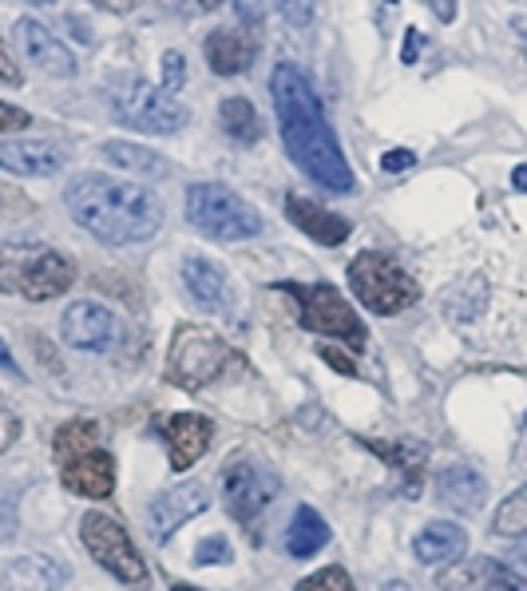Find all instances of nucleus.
<instances>
[{
	"mask_svg": "<svg viewBox=\"0 0 527 591\" xmlns=\"http://www.w3.org/2000/svg\"><path fill=\"white\" fill-rule=\"evenodd\" d=\"M12 532H16V512H12L9 500H0V544L12 540Z\"/></svg>",
	"mask_w": 527,
	"mask_h": 591,
	"instance_id": "41",
	"label": "nucleus"
},
{
	"mask_svg": "<svg viewBox=\"0 0 527 591\" xmlns=\"http://www.w3.org/2000/svg\"><path fill=\"white\" fill-rule=\"evenodd\" d=\"M516 564L524 568V576H527V548H519V552H516Z\"/></svg>",
	"mask_w": 527,
	"mask_h": 591,
	"instance_id": "47",
	"label": "nucleus"
},
{
	"mask_svg": "<svg viewBox=\"0 0 527 591\" xmlns=\"http://www.w3.org/2000/svg\"><path fill=\"white\" fill-rule=\"evenodd\" d=\"M187 222L210 243H242L262 234V215L222 183L187 187Z\"/></svg>",
	"mask_w": 527,
	"mask_h": 591,
	"instance_id": "5",
	"label": "nucleus"
},
{
	"mask_svg": "<svg viewBox=\"0 0 527 591\" xmlns=\"http://www.w3.org/2000/svg\"><path fill=\"white\" fill-rule=\"evenodd\" d=\"M440 591H527V576L492 556H472L464 564H448L436 576Z\"/></svg>",
	"mask_w": 527,
	"mask_h": 591,
	"instance_id": "13",
	"label": "nucleus"
},
{
	"mask_svg": "<svg viewBox=\"0 0 527 591\" xmlns=\"http://www.w3.org/2000/svg\"><path fill=\"white\" fill-rule=\"evenodd\" d=\"M524 52H527V36H524Z\"/></svg>",
	"mask_w": 527,
	"mask_h": 591,
	"instance_id": "51",
	"label": "nucleus"
},
{
	"mask_svg": "<svg viewBox=\"0 0 527 591\" xmlns=\"http://www.w3.org/2000/svg\"><path fill=\"white\" fill-rule=\"evenodd\" d=\"M88 449H100V425L95 421H68V425H60L56 441H52V452H56L60 464H68L72 457H80Z\"/></svg>",
	"mask_w": 527,
	"mask_h": 591,
	"instance_id": "29",
	"label": "nucleus"
},
{
	"mask_svg": "<svg viewBox=\"0 0 527 591\" xmlns=\"http://www.w3.org/2000/svg\"><path fill=\"white\" fill-rule=\"evenodd\" d=\"M183 286L203 310L218 313V318H234V310H239V294L230 286L227 270L218 267V262H210L207 255L183 258Z\"/></svg>",
	"mask_w": 527,
	"mask_h": 591,
	"instance_id": "14",
	"label": "nucleus"
},
{
	"mask_svg": "<svg viewBox=\"0 0 527 591\" xmlns=\"http://www.w3.org/2000/svg\"><path fill=\"white\" fill-rule=\"evenodd\" d=\"M234 560V552H230V544H227V536L222 532H215V536H207V540H198L195 544V564L198 568H222V564H230Z\"/></svg>",
	"mask_w": 527,
	"mask_h": 591,
	"instance_id": "32",
	"label": "nucleus"
},
{
	"mask_svg": "<svg viewBox=\"0 0 527 591\" xmlns=\"http://www.w3.org/2000/svg\"><path fill=\"white\" fill-rule=\"evenodd\" d=\"M492 532L504 536V540H519V536H527V485L516 488V492L496 509Z\"/></svg>",
	"mask_w": 527,
	"mask_h": 591,
	"instance_id": "30",
	"label": "nucleus"
},
{
	"mask_svg": "<svg viewBox=\"0 0 527 591\" xmlns=\"http://www.w3.org/2000/svg\"><path fill=\"white\" fill-rule=\"evenodd\" d=\"M60 334L72 349H83V354H107V349L119 346L124 337V322L115 318V310H107L104 301H72L64 318H60Z\"/></svg>",
	"mask_w": 527,
	"mask_h": 591,
	"instance_id": "12",
	"label": "nucleus"
},
{
	"mask_svg": "<svg viewBox=\"0 0 527 591\" xmlns=\"http://www.w3.org/2000/svg\"><path fill=\"white\" fill-rule=\"evenodd\" d=\"M325 544H330V524L321 521L318 509L298 504V509H294V521H290L286 528V552L294 560H310L318 556Z\"/></svg>",
	"mask_w": 527,
	"mask_h": 591,
	"instance_id": "25",
	"label": "nucleus"
},
{
	"mask_svg": "<svg viewBox=\"0 0 527 591\" xmlns=\"http://www.w3.org/2000/svg\"><path fill=\"white\" fill-rule=\"evenodd\" d=\"M68 571L48 556H16L0 571V591H56Z\"/></svg>",
	"mask_w": 527,
	"mask_h": 591,
	"instance_id": "22",
	"label": "nucleus"
},
{
	"mask_svg": "<svg viewBox=\"0 0 527 591\" xmlns=\"http://www.w3.org/2000/svg\"><path fill=\"white\" fill-rule=\"evenodd\" d=\"M416 48H421V33L409 28V33H404V52H401L404 64H413V60H416Z\"/></svg>",
	"mask_w": 527,
	"mask_h": 591,
	"instance_id": "42",
	"label": "nucleus"
},
{
	"mask_svg": "<svg viewBox=\"0 0 527 591\" xmlns=\"http://www.w3.org/2000/svg\"><path fill=\"white\" fill-rule=\"evenodd\" d=\"M107 104H112L115 119L139 136H175L191 119V112L171 92L155 88L139 72H115L107 83Z\"/></svg>",
	"mask_w": 527,
	"mask_h": 591,
	"instance_id": "3",
	"label": "nucleus"
},
{
	"mask_svg": "<svg viewBox=\"0 0 527 591\" xmlns=\"http://www.w3.org/2000/svg\"><path fill=\"white\" fill-rule=\"evenodd\" d=\"M266 9H270V0H234V12H239L242 28H254V24H262L266 21Z\"/></svg>",
	"mask_w": 527,
	"mask_h": 591,
	"instance_id": "35",
	"label": "nucleus"
},
{
	"mask_svg": "<svg viewBox=\"0 0 527 591\" xmlns=\"http://www.w3.org/2000/svg\"><path fill=\"white\" fill-rule=\"evenodd\" d=\"M321 361H330L333 370L345 373V377H357V365L349 358H345L342 349H333V346H321Z\"/></svg>",
	"mask_w": 527,
	"mask_h": 591,
	"instance_id": "40",
	"label": "nucleus"
},
{
	"mask_svg": "<svg viewBox=\"0 0 527 591\" xmlns=\"http://www.w3.org/2000/svg\"><path fill=\"white\" fill-rule=\"evenodd\" d=\"M218 119H222V131H227L230 140H239V143H258V140H262L258 112H254V104L246 100V95H230V100H222Z\"/></svg>",
	"mask_w": 527,
	"mask_h": 591,
	"instance_id": "27",
	"label": "nucleus"
},
{
	"mask_svg": "<svg viewBox=\"0 0 527 591\" xmlns=\"http://www.w3.org/2000/svg\"><path fill=\"white\" fill-rule=\"evenodd\" d=\"M365 445L377 452V457H385L393 468L409 473V492H416V485H421V473H424V457H428V449H424L421 441H409V437H401V441H365Z\"/></svg>",
	"mask_w": 527,
	"mask_h": 591,
	"instance_id": "28",
	"label": "nucleus"
},
{
	"mask_svg": "<svg viewBox=\"0 0 527 591\" xmlns=\"http://www.w3.org/2000/svg\"><path fill=\"white\" fill-rule=\"evenodd\" d=\"M349 286H354L357 301L365 310L381 313V318H393V313L409 310L421 291H416V279H409V270L397 262V258L381 255V250H361V255L349 262Z\"/></svg>",
	"mask_w": 527,
	"mask_h": 591,
	"instance_id": "6",
	"label": "nucleus"
},
{
	"mask_svg": "<svg viewBox=\"0 0 527 591\" xmlns=\"http://www.w3.org/2000/svg\"><path fill=\"white\" fill-rule=\"evenodd\" d=\"M524 429H527V417H524Z\"/></svg>",
	"mask_w": 527,
	"mask_h": 591,
	"instance_id": "52",
	"label": "nucleus"
},
{
	"mask_svg": "<svg viewBox=\"0 0 527 591\" xmlns=\"http://www.w3.org/2000/svg\"><path fill=\"white\" fill-rule=\"evenodd\" d=\"M28 4H52V0H28Z\"/></svg>",
	"mask_w": 527,
	"mask_h": 591,
	"instance_id": "50",
	"label": "nucleus"
},
{
	"mask_svg": "<svg viewBox=\"0 0 527 591\" xmlns=\"http://www.w3.org/2000/svg\"><path fill=\"white\" fill-rule=\"evenodd\" d=\"M0 370H9L12 377H21V365H16V358L9 354V346H4V342H0Z\"/></svg>",
	"mask_w": 527,
	"mask_h": 591,
	"instance_id": "44",
	"label": "nucleus"
},
{
	"mask_svg": "<svg viewBox=\"0 0 527 591\" xmlns=\"http://www.w3.org/2000/svg\"><path fill=\"white\" fill-rule=\"evenodd\" d=\"M187 83V56L179 52V48H167L163 52V92H179Z\"/></svg>",
	"mask_w": 527,
	"mask_h": 591,
	"instance_id": "33",
	"label": "nucleus"
},
{
	"mask_svg": "<svg viewBox=\"0 0 527 591\" xmlns=\"http://www.w3.org/2000/svg\"><path fill=\"white\" fill-rule=\"evenodd\" d=\"M72 222L104 246H139L155 239L163 227L159 195L143 183H127L104 171L72 175L64 187Z\"/></svg>",
	"mask_w": 527,
	"mask_h": 591,
	"instance_id": "2",
	"label": "nucleus"
},
{
	"mask_svg": "<svg viewBox=\"0 0 527 591\" xmlns=\"http://www.w3.org/2000/svg\"><path fill=\"white\" fill-rule=\"evenodd\" d=\"M436 500L457 516H476L484 509V500H488V485L468 464H448V468L436 473Z\"/></svg>",
	"mask_w": 527,
	"mask_h": 591,
	"instance_id": "18",
	"label": "nucleus"
},
{
	"mask_svg": "<svg viewBox=\"0 0 527 591\" xmlns=\"http://www.w3.org/2000/svg\"><path fill=\"white\" fill-rule=\"evenodd\" d=\"M278 476L266 468L262 461H250V457H234V461L222 468V500H227V512L239 524L254 528L262 521L270 504L278 500Z\"/></svg>",
	"mask_w": 527,
	"mask_h": 591,
	"instance_id": "10",
	"label": "nucleus"
},
{
	"mask_svg": "<svg viewBox=\"0 0 527 591\" xmlns=\"http://www.w3.org/2000/svg\"><path fill=\"white\" fill-rule=\"evenodd\" d=\"M0 83L4 88H21L24 83V72H21V64L9 56V48H4V40H0Z\"/></svg>",
	"mask_w": 527,
	"mask_h": 591,
	"instance_id": "38",
	"label": "nucleus"
},
{
	"mask_svg": "<svg viewBox=\"0 0 527 591\" xmlns=\"http://www.w3.org/2000/svg\"><path fill=\"white\" fill-rule=\"evenodd\" d=\"M230 365H242V354L210 325H179L167 354V382L179 389H203L218 382Z\"/></svg>",
	"mask_w": 527,
	"mask_h": 591,
	"instance_id": "4",
	"label": "nucleus"
},
{
	"mask_svg": "<svg viewBox=\"0 0 527 591\" xmlns=\"http://www.w3.org/2000/svg\"><path fill=\"white\" fill-rule=\"evenodd\" d=\"M33 124V116L24 112V107H12L0 100V136H9V131H24Z\"/></svg>",
	"mask_w": 527,
	"mask_h": 591,
	"instance_id": "36",
	"label": "nucleus"
},
{
	"mask_svg": "<svg viewBox=\"0 0 527 591\" xmlns=\"http://www.w3.org/2000/svg\"><path fill=\"white\" fill-rule=\"evenodd\" d=\"M512 187H516V191H527V163H519L516 171H512Z\"/></svg>",
	"mask_w": 527,
	"mask_h": 591,
	"instance_id": "45",
	"label": "nucleus"
},
{
	"mask_svg": "<svg viewBox=\"0 0 527 591\" xmlns=\"http://www.w3.org/2000/svg\"><path fill=\"white\" fill-rule=\"evenodd\" d=\"M21 437V417H16V409L9 406V397L0 394V452H9Z\"/></svg>",
	"mask_w": 527,
	"mask_h": 591,
	"instance_id": "34",
	"label": "nucleus"
},
{
	"mask_svg": "<svg viewBox=\"0 0 527 591\" xmlns=\"http://www.w3.org/2000/svg\"><path fill=\"white\" fill-rule=\"evenodd\" d=\"M488 298H492L488 279H484V274H472V279L452 282L445 291V298H440V306H445L448 322L464 325V322H476V318L488 310Z\"/></svg>",
	"mask_w": 527,
	"mask_h": 591,
	"instance_id": "24",
	"label": "nucleus"
},
{
	"mask_svg": "<svg viewBox=\"0 0 527 591\" xmlns=\"http://www.w3.org/2000/svg\"><path fill=\"white\" fill-rule=\"evenodd\" d=\"M381 167H385L389 175H397V171H413V167H416V151H409V147L385 151V155H381Z\"/></svg>",
	"mask_w": 527,
	"mask_h": 591,
	"instance_id": "37",
	"label": "nucleus"
},
{
	"mask_svg": "<svg viewBox=\"0 0 527 591\" xmlns=\"http://www.w3.org/2000/svg\"><path fill=\"white\" fill-rule=\"evenodd\" d=\"M286 291L301 298V325H306V330L337 337V342H345L354 354L365 349V342H369L365 322H361L354 306L337 294V286H330V282H313V286H286Z\"/></svg>",
	"mask_w": 527,
	"mask_h": 591,
	"instance_id": "9",
	"label": "nucleus"
},
{
	"mask_svg": "<svg viewBox=\"0 0 527 591\" xmlns=\"http://www.w3.org/2000/svg\"><path fill=\"white\" fill-rule=\"evenodd\" d=\"M294 591H357V588L354 580H349V571L333 564V568H321L313 571V576H306Z\"/></svg>",
	"mask_w": 527,
	"mask_h": 591,
	"instance_id": "31",
	"label": "nucleus"
},
{
	"mask_svg": "<svg viewBox=\"0 0 527 591\" xmlns=\"http://www.w3.org/2000/svg\"><path fill=\"white\" fill-rule=\"evenodd\" d=\"M80 540L83 548H88V556H92L107 576H115L119 583H127V588H136V591L151 588L147 564L139 560L131 536H127V528L115 521V516H107V512H83Z\"/></svg>",
	"mask_w": 527,
	"mask_h": 591,
	"instance_id": "8",
	"label": "nucleus"
},
{
	"mask_svg": "<svg viewBox=\"0 0 527 591\" xmlns=\"http://www.w3.org/2000/svg\"><path fill=\"white\" fill-rule=\"evenodd\" d=\"M104 159L112 163V167H119V171H131V175H143V179H167V175H175V163L163 159V155H155V151L139 147V143H104Z\"/></svg>",
	"mask_w": 527,
	"mask_h": 591,
	"instance_id": "26",
	"label": "nucleus"
},
{
	"mask_svg": "<svg viewBox=\"0 0 527 591\" xmlns=\"http://www.w3.org/2000/svg\"><path fill=\"white\" fill-rule=\"evenodd\" d=\"M210 509V488L203 480H179V485L155 492L147 504V532L155 544H167L183 524Z\"/></svg>",
	"mask_w": 527,
	"mask_h": 591,
	"instance_id": "11",
	"label": "nucleus"
},
{
	"mask_svg": "<svg viewBox=\"0 0 527 591\" xmlns=\"http://www.w3.org/2000/svg\"><path fill=\"white\" fill-rule=\"evenodd\" d=\"M60 480H64L68 492L83 500H107L115 492V457L104 445L80 452L68 464H60Z\"/></svg>",
	"mask_w": 527,
	"mask_h": 591,
	"instance_id": "16",
	"label": "nucleus"
},
{
	"mask_svg": "<svg viewBox=\"0 0 527 591\" xmlns=\"http://www.w3.org/2000/svg\"><path fill=\"white\" fill-rule=\"evenodd\" d=\"M270 100H274L278 131H282L294 167L330 195H354L357 175L337 143V131L321 112V100L313 83L306 80V72L294 64H278L270 72Z\"/></svg>",
	"mask_w": 527,
	"mask_h": 591,
	"instance_id": "1",
	"label": "nucleus"
},
{
	"mask_svg": "<svg viewBox=\"0 0 527 591\" xmlns=\"http://www.w3.org/2000/svg\"><path fill=\"white\" fill-rule=\"evenodd\" d=\"M12 36H16V48H21V56L33 60L36 68L44 72V76H76V56L68 52V44H64V40H56V36H52V28H44V24L36 21V16H21V21H16V28H12Z\"/></svg>",
	"mask_w": 527,
	"mask_h": 591,
	"instance_id": "15",
	"label": "nucleus"
},
{
	"mask_svg": "<svg viewBox=\"0 0 527 591\" xmlns=\"http://www.w3.org/2000/svg\"><path fill=\"white\" fill-rule=\"evenodd\" d=\"M381 591H413V583H404V580H389Z\"/></svg>",
	"mask_w": 527,
	"mask_h": 591,
	"instance_id": "46",
	"label": "nucleus"
},
{
	"mask_svg": "<svg viewBox=\"0 0 527 591\" xmlns=\"http://www.w3.org/2000/svg\"><path fill=\"white\" fill-rule=\"evenodd\" d=\"M210 437H215V425L203 413H175V417L163 421V441H167V452H171L175 473L191 468L210 449Z\"/></svg>",
	"mask_w": 527,
	"mask_h": 591,
	"instance_id": "17",
	"label": "nucleus"
},
{
	"mask_svg": "<svg viewBox=\"0 0 527 591\" xmlns=\"http://www.w3.org/2000/svg\"><path fill=\"white\" fill-rule=\"evenodd\" d=\"M203 52H207L210 72H218V76H239V72L250 68L254 56H258V40H254L246 28H218V33L207 36Z\"/></svg>",
	"mask_w": 527,
	"mask_h": 591,
	"instance_id": "20",
	"label": "nucleus"
},
{
	"mask_svg": "<svg viewBox=\"0 0 527 591\" xmlns=\"http://www.w3.org/2000/svg\"><path fill=\"white\" fill-rule=\"evenodd\" d=\"M92 4H100V9H107V12H131L139 0H92Z\"/></svg>",
	"mask_w": 527,
	"mask_h": 591,
	"instance_id": "43",
	"label": "nucleus"
},
{
	"mask_svg": "<svg viewBox=\"0 0 527 591\" xmlns=\"http://www.w3.org/2000/svg\"><path fill=\"white\" fill-rule=\"evenodd\" d=\"M278 12H282L290 24H306L310 21V0H278Z\"/></svg>",
	"mask_w": 527,
	"mask_h": 591,
	"instance_id": "39",
	"label": "nucleus"
},
{
	"mask_svg": "<svg viewBox=\"0 0 527 591\" xmlns=\"http://www.w3.org/2000/svg\"><path fill=\"white\" fill-rule=\"evenodd\" d=\"M468 552V532L452 521H433L424 524L413 540V556L421 564H452Z\"/></svg>",
	"mask_w": 527,
	"mask_h": 591,
	"instance_id": "23",
	"label": "nucleus"
},
{
	"mask_svg": "<svg viewBox=\"0 0 527 591\" xmlns=\"http://www.w3.org/2000/svg\"><path fill=\"white\" fill-rule=\"evenodd\" d=\"M76 267L60 250H4L0 246V291H16L28 301H48L72 291Z\"/></svg>",
	"mask_w": 527,
	"mask_h": 591,
	"instance_id": "7",
	"label": "nucleus"
},
{
	"mask_svg": "<svg viewBox=\"0 0 527 591\" xmlns=\"http://www.w3.org/2000/svg\"><path fill=\"white\" fill-rule=\"evenodd\" d=\"M198 4H203V9H218V4H222V0H198Z\"/></svg>",
	"mask_w": 527,
	"mask_h": 591,
	"instance_id": "49",
	"label": "nucleus"
},
{
	"mask_svg": "<svg viewBox=\"0 0 527 591\" xmlns=\"http://www.w3.org/2000/svg\"><path fill=\"white\" fill-rule=\"evenodd\" d=\"M60 163H64V155L44 140H0V171L48 179L60 171Z\"/></svg>",
	"mask_w": 527,
	"mask_h": 591,
	"instance_id": "19",
	"label": "nucleus"
},
{
	"mask_svg": "<svg viewBox=\"0 0 527 591\" xmlns=\"http://www.w3.org/2000/svg\"><path fill=\"white\" fill-rule=\"evenodd\" d=\"M389 4H397V0H389Z\"/></svg>",
	"mask_w": 527,
	"mask_h": 591,
	"instance_id": "53",
	"label": "nucleus"
},
{
	"mask_svg": "<svg viewBox=\"0 0 527 591\" xmlns=\"http://www.w3.org/2000/svg\"><path fill=\"white\" fill-rule=\"evenodd\" d=\"M171 591H203V588H191V583H175Z\"/></svg>",
	"mask_w": 527,
	"mask_h": 591,
	"instance_id": "48",
	"label": "nucleus"
},
{
	"mask_svg": "<svg viewBox=\"0 0 527 591\" xmlns=\"http://www.w3.org/2000/svg\"><path fill=\"white\" fill-rule=\"evenodd\" d=\"M286 215L290 222L306 231L318 246H342L349 239V222L342 215H333V210L318 207L313 198H301V195H286Z\"/></svg>",
	"mask_w": 527,
	"mask_h": 591,
	"instance_id": "21",
	"label": "nucleus"
}]
</instances>
